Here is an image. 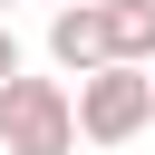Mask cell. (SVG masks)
<instances>
[{"label":"cell","mask_w":155,"mask_h":155,"mask_svg":"<svg viewBox=\"0 0 155 155\" xmlns=\"http://www.w3.org/2000/svg\"><path fill=\"white\" fill-rule=\"evenodd\" d=\"M48 58H58L68 78H87V68L107 58V19H97V0H58V10H48Z\"/></svg>","instance_id":"3"},{"label":"cell","mask_w":155,"mask_h":155,"mask_svg":"<svg viewBox=\"0 0 155 155\" xmlns=\"http://www.w3.org/2000/svg\"><path fill=\"white\" fill-rule=\"evenodd\" d=\"M48 10H58V0H48Z\"/></svg>","instance_id":"7"},{"label":"cell","mask_w":155,"mask_h":155,"mask_svg":"<svg viewBox=\"0 0 155 155\" xmlns=\"http://www.w3.org/2000/svg\"><path fill=\"white\" fill-rule=\"evenodd\" d=\"M10 68H19V39H10V29H0V78H10Z\"/></svg>","instance_id":"5"},{"label":"cell","mask_w":155,"mask_h":155,"mask_svg":"<svg viewBox=\"0 0 155 155\" xmlns=\"http://www.w3.org/2000/svg\"><path fill=\"white\" fill-rule=\"evenodd\" d=\"M97 19H107V58H155V0H97Z\"/></svg>","instance_id":"4"},{"label":"cell","mask_w":155,"mask_h":155,"mask_svg":"<svg viewBox=\"0 0 155 155\" xmlns=\"http://www.w3.org/2000/svg\"><path fill=\"white\" fill-rule=\"evenodd\" d=\"M68 116H78V136H87V145H126V136L155 116V78H145L136 58H97V68L78 78Z\"/></svg>","instance_id":"1"},{"label":"cell","mask_w":155,"mask_h":155,"mask_svg":"<svg viewBox=\"0 0 155 155\" xmlns=\"http://www.w3.org/2000/svg\"><path fill=\"white\" fill-rule=\"evenodd\" d=\"M78 145V116H68V87L58 78H0V155H68Z\"/></svg>","instance_id":"2"},{"label":"cell","mask_w":155,"mask_h":155,"mask_svg":"<svg viewBox=\"0 0 155 155\" xmlns=\"http://www.w3.org/2000/svg\"><path fill=\"white\" fill-rule=\"evenodd\" d=\"M0 19H10V0H0Z\"/></svg>","instance_id":"6"}]
</instances>
